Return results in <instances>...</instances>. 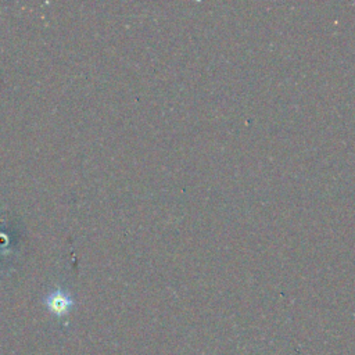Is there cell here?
Segmentation results:
<instances>
[{
  "mask_svg": "<svg viewBox=\"0 0 355 355\" xmlns=\"http://www.w3.org/2000/svg\"><path fill=\"white\" fill-rule=\"evenodd\" d=\"M44 305L46 308L55 316L61 318L64 315H67L71 308L73 306L75 301L73 298L71 297V294L60 287L57 288H53L51 291H49L46 295H44Z\"/></svg>",
  "mask_w": 355,
  "mask_h": 355,
  "instance_id": "cell-1",
  "label": "cell"
}]
</instances>
